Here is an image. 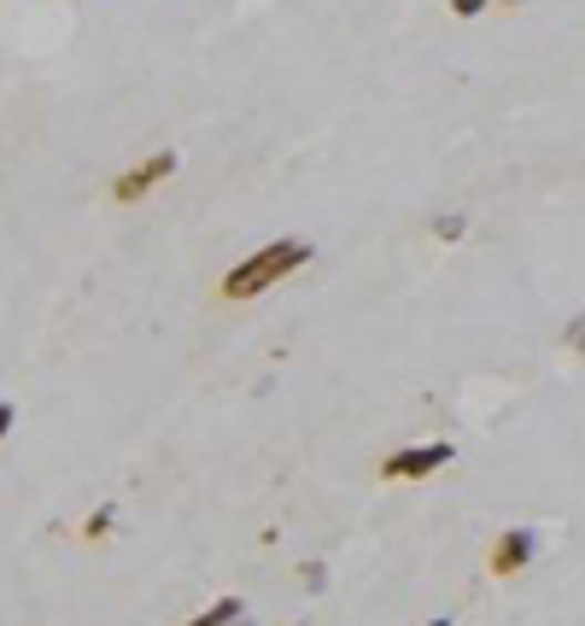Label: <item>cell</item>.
Instances as JSON below:
<instances>
[{
	"label": "cell",
	"mask_w": 585,
	"mask_h": 626,
	"mask_svg": "<svg viewBox=\"0 0 585 626\" xmlns=\"http://www.w3.org/2000/svg\"><path fill=\"white\" fill-rule=\"evenodd\" d=\"M504 7H521V0H504Z\"/></svg>",
	"instance_id": "obj_12"
},
{
	"label": "cell",
	"mask_w": 585,
	"mask_h": 626,
	"mask_svg": "<svg viewBox=\"0 0 585 626\" xmlns=\"http://www.w3.org/2000/svg\"><path fill=\"white\" fill-rule=\"evenodd\" d=\"M112 521H117V510H94L89 521H82V538H106V533H112Z\"/></svg>",
	"instance_id": "obj_7"
},
{
	"label": "cell",
	"mask_w": 585,
	"mask_h": 626,
	"mask_svg": "<svg viewBox=\"0 0 585 626\" xmlns=\"http://www.w3.org/2000/svg\"><path fill=\"white\" fill-rule=\"evenodd\" d=\"M568 351H585V317L568 322Z\"/></svg>",
	"instance_id": "obj_8"
},
{
	"label": "cell",
	"mask_w": 585,
	"mask_h": 626,
	"mask_svg": "<svg viewBox=\"0 0 585 626\" xmlns=\"http://www.w3.org/2000/svg\"><path fill=\"white\" fill-rule=\"evenodd\" d=\"M463 228H469V223H463V212H445V217H433V235H439V240H463Z\"/></svg>",
	"instance_id": "obj_6"
},
{
	"label": "cell",
	"mask_w": 585,
	"mask_h": 626,
	"mask_svg": "<svg viewBox=\"0 0 585 626\" xmlns=\"http://www.w3.org/2000/svg\"><path fill=\"white\" fill-rule=\"evenodd\" d=\"M428 626H451V620H428Z\"/></svg>",
	"instance_id": "obj_11"
},
{
	"label": "cell",
	"mask_w": 585,
	"mask_h": 626,
	"mask_svg": "<svg viewBox=\"0 0 585 626\" xmlns=\"http://www.w3.org/2000/svg\"><path fill=\"white\" fill-rule=\"evenodd\" d=\"M12 433V404H0V440Z\"/></svg>",
	"instance_id": "obj_10"
},
{
	"label": "cell",
	"mask_w": 585,
	"mask_h": 626,
	"mask_svg": "<svg viewBox=\"0 0 585 626\" xmlns=\"http://www.w3.org/2000/svg\"><path fill=\"white\" fill-rule=\"evenodd\" d=\"M305 264H310L305 240H269V246H258L253 258L223 276V299H258V294H269V287L287 281L292 269H305Z\"/></svg>",
	"instance_id": "obj_1"
},
{
	"label": "cell",
	"mask_w": 585,
	"mask_h": 626,
	"mask_svg": "<svg viewBox=\"0 0 585 626\" xmlns=\"http://www.w3.org/2000/svg\"><path fill=\"white\" fill-rule=\"evenodd\" d=\"M533 551H538L533 527H510V533H497V545H492V574H497V579L521 574V568L533 562Z\"/></svg>",
	"instance_id": "obj_4"
},
{
	"label": "cell",
	"mask_w": 585,
	"mask_h": 626,
	"mask_svg": "<svg viewBox=\"0 0 585 626\" xmlns=\"http://www.w3.org/2000/svg\"><path fill=\"white\" fill-rule=\"evenodd\" d=\"M171 171H176V153H171V147H158L153 158L130 164V171H123V176L112 182V199H117V205H135L141 194H153V187H158L164 176H171Z\"/></svg>",
	"instance_id": "obj_2"
},
{
	"label": "cell",
	"mask_w": 585,
	"mask_h": 626,
	"mask_svg": "<svg viewBox=\"0 0 585 626\" xmlns=\"http://www.w3.org/2000/svg\"><path fill=\"white\" fill-rule=\"evenodd\" d=\"M240 620H246V603H240V597H223V603L199 609L194 620H182V626H240Z\"/></svg>",
	"instance_id": "obj_5"
},
{
	"label": "cell",
	"mask_w": 585,
	"mask_h": 626,
	"mask_svg": "<svg viewBox=\"0 0 585 626\" xmlns=\"http://www.w3.org/2000/svg\"><path fill=\"white\" fill-rule=\"evenodd\" d=\"M456 456V445H410V451H392L387 463H381V480H422V474H433V469H445Z\"/></svg>",
	"instance_id": "obj_3"
},
{
	"label": "cell",
	"mask_w": 585,
	"mask_h": 626,
	"mask_svg": "<svg viewBox=\"0 0 585 626\" xmlns=\"http://www.w3.org/2000/svg\"><path fill=\"white\" fill-rule=\"evenodd\" d=\"M451 12L456 18H474V12H486V0H451Z\"/></svg>",
	"instance_id": "obj_9"
}]
</instances>
